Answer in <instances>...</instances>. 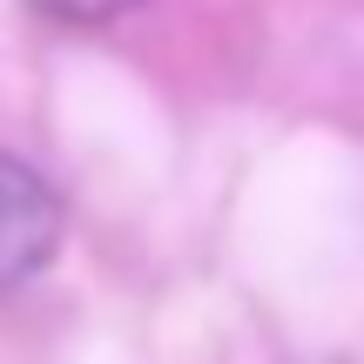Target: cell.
Instances as JSON below:
<instances>
[{
  "label": "cell",
  "instance_id": "6da1fadb",
  "mask_svg": "<svg viewBox=\"0 0 364 364\" xmlns=\"http://www.w3.org/2000/svg\"><path fill=\"white\" fill-rule=\"evenodd\" d=\"M68 236V203L27 156L0 149V297L34 284Z\"/></svg>",
  "mask_w": 364,
  "mask_h": 364
},
{
  "label": "cell",
  "instance_id": "7a4b0ae2",
  "mask_svg": "<svg viewBox=\"0 0 364 364\" xmlns=\"http://www.w3.org/2000/svg\"><path fill=\"white\" fill-rule=\"evenodd\" d=\"M48 21H61V27H108V21H122V14H135L142 0H34Z\"/></svg>",
  "mask_w": 364,
  "mask_h": 364
}]
</instances>
